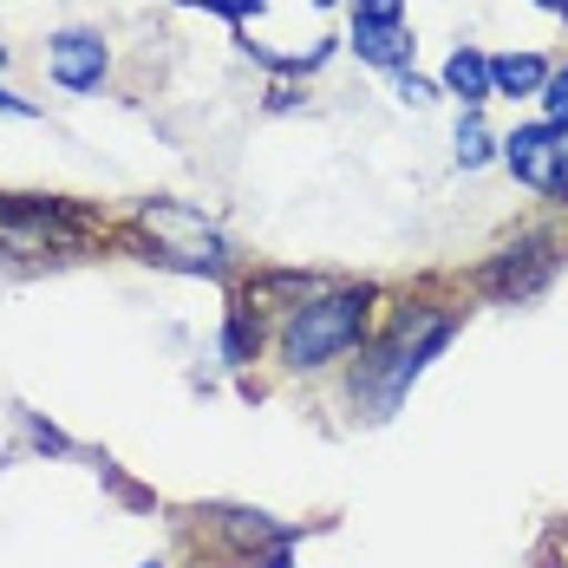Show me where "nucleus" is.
<instances>
[{
    "mask_svg": "<svg viewBox=\"0 0 568 568\" xmlns=\"http://www.w3.org/2000/svg\"><path fill=\"white\" fill-rule=\"evenodd\" d=\"M542 118L568 131V72H549V85H542Z\"/></svg>",
    "mask_w": 568,
    "mask_h": 568,
    "instance_id": "obj_13",
    "label": "nucleus"
},
{
    "mask_svg": "<svg viewBox=\"0 0 568 568\" xmlns=\"http://www.w3.org/2000/svg\"><path fill=\"white\" fill-rule=\"evenodd\" d=\"M353 53L366 59V65H386V72H405V59H412V40H405V27H379V20H353Z\"/></svg>",
    "mask_w": 568,
    "mask_h": 568,
    "instance_id": "obj_8",
    "label": "nucleus"
},
{
    "mask_svg": "<svg viewBox=\"0 0 568 568\" xmlns=\"http://www.w3.org/2000/svg\"><path fill=\"white\" fill-rule=\"evenodd\" d=\"M398 99H405V105H432L438 92H432L425 79H412V72H398Z\"/></svg>",
    "mask_w": 568,
    "mask_h": 568,
    "instance_id": "obj_15",
    "label": "nucleus"
},
{
    "mask_svg": "<svg viewBox=\"0 0 568 568\" xmlns=\"http://www.w3.org/2000/svg\"><path fill=\"white\" fill-rule=\"evenodd\" d=\"M144 235L158 242V262H171V268H190V275H223V235L203 223L196 210H183V203H144Z\"/></svg>",
    "mask_w": 568,
    "mask_h": 568,
    "instance_id": "obj_3",
    "label": "nucleus"
},
{
    "mask_svg": "<svg viewBox=\"0 0 568 568\" xmlns=\"http://www.w3.org/2000/svg\"><path fill=\"white\" fill-rule=\"evenodd\" d=\"M542 7H556V13H568V0H542Z\"/></svg>",
    "mask_w": 568,
    "mask_h": 568,
    "instance_id": "obj_18",
    "label": "nucleus"
},
{
    "mask_svg": "<svg viewBox=\"0 0 568 568\" xmlns=\"http://www.w3.org/2000/svg\"><path fill=\"white\" fill-rule=\"evenodd\" d=\"M504 164H510L529 190H568V131L556 124H523L504 144Z\"/></svg>",
    "mask_w": 568,
    "mask_h": 568,
    "instance_id": "obj_4",
    "label": "nucleus"
},
{
    "mask_svg": "<svg viewBox=\"0 0 568 568\" xmlns=\"http://www.w3.org/2000/svg\"><path fill=\"white\" fill-rule=\"evenodd\" d=\"M210 7H223L229 20H242V13H255V7H262V0H210Z\"/></svg>",
    "mask_w": 568,
    "mask_h": 568,
    "instance_id": "obj_17",
    "label": "nucleus"
},
{
    "mask_svg": "<svg viewBox=\"0 0 568 568\" xmlns=\"http://www.w3.org/2000/svg\"><path fill=\"white\" fill-rule=\"evenodd\" d=\"M457 334V321L452 314H438V307H425V314H405L398 321V334L366 366H359V379H353V398H366V412L373 418H393L398 412V398L412 393V379L445 353V341Z\"/></svg>",
    "mask_w": 568,
    "mask_h": 568,
    "instance_id": "obj_1",
    "label": "nucleus"
},
{
    "mask_svg": "<svg viewBox=\"0 0 568 568\" xmlns=\"http://www.w3.org/2000/svg\"><path fill=\"white\" fill-rule=\"evenodd\" d=\"M549 275H556V248H549V242H523V248H510L497 268H484V287L504 294V301H510V294L523 301V294H536Z\"/></svg>",
    "mask_w": 568,
    "mask_h": 568,
    "instance_id": "obj_7",
    "label": "nucleus"
},
{
    "mask_svg": "<svg viewBox=\"0 0 568 568\" xmlns=\"http://www.w3.org/2000/svg\"><path fill=\"white\" fill-rule=\"evenodd\" d=\"M314 7H334V0H314Z\"/></svg>",
    "mask_w": 568,
    "mask_h": 568,
    "instance_id": "obj_19",
    "label": "nucleus"
},
{
    "mask_svg": "<svg viewBox=\"0 0 568 568\" xmlns=\"http://www.w3.org/2000/svg\"><path fill=\"white\" fill-rule=\"evenodd\" d=\"M53 242H72V223L40 203H0V248L13 255H47Z\"/></svg>",
    "mask_w": 568,
    "mask_h": 568,
    "instance_id": "obj_5",
    "label": "nucleus"
},
{
    "mask_svg": "<svg viewBox=\"0 0 568 568\" xmlns=\"http://www.w3.org/2000/svg\"><path fill=\"white\" fill-rule=\"evenodd\" d=\"M0 112H13V118H40V105H27V99H13V92L0 85Z\"/></svg>",
    "mask_w": 568,
    "mask_h": 568,
    "instance_id": "obj_16",
    "label": "nucleus"
},
{
    "mask_svg": "<svg viewBox=\"0 0 568 568\" xmlns=\"http://www.w3.org/2000/svg\"><path fill=\"white\" fill-rule=\"evenodd\" d=\"M255 341H262V334L248 327V314H229V327H223V359L229 366H248V359H255Z\"/></svg>",
    "mask_w": 568,
    "mask_h": 568,
    "instance_id": "obj_12",
    "label": "nucleus"
},
{
    "mask_svg": "<svg viewBox=\"0 0 568 568\" xmlns=\"http://www.w3.org/2000/svg\"><path fill=\"white\" fill-rule=\"evenodd\" d=\"M47 65H53V79L65 92H92L105 79V40L72 27V33H59L53 47H47Z\"/></svg>",
    "mask_w": 568,
    "mask_h": 568,
    "instance_id": "obj_6",
    "label": "nucleus"
},
{
    "mask_svg": "<svg viewBox=\"0 0 568 568\" xmlns=\"http://www.w3.org/2000/svg\"><path fill=\"white\" fill-rule=\"evenodd\" d=\"M445 92H452V99H464V105L477 112V105L490 99V59L477 53V47H457V53L445 59Z\"/></svg>",
    "mask_w": 568,
    "mask_h": 568,
    "instance_id": "obj_9",
    "label": "nucleus"
},
{
    "mask_svg": "<svg viewBox=\"0 0 568 568\" xmlns=\"http://www.w3.org/2000/svg\"><path fill=\"white\" fill-rule=\"evenodd\" d=\"M405 0H353V20H379V27H398Z\"/></svg>",
    "mask_w": 568,
    "mask_h": 568,
    "instance_id": "obj_14",
    "label": "nucleus"
},
{
    "mask_svg": "<svg viewBox=\"0 0 568 568\" xmlns=\"http://www.w3.org/2000/svg\"><path fill=\"white\" fill-rule=\"evenodd\" d=\"M144 568H164V562H144Z\"/></svg>",
    "mask_w": 568,
    "mask_h": 568,
    "instance_id": "obj_20",
    "label": "nucleus"
},
{
    "mask_svg": "<svg viewBox=\"0 0 568 568\" xmlns=\"http://www.w3.org/2000/svg\"><path fill=\"white\" fill-rule=\"evenodd\" d=\"M490 158H497V144H490L484 118L470 112L464 124H457V164H464V171H477V164H490Z\"/></svg>",
    "mask_w": 568,
    "mask_h": 568,
    "instance_id": "obj_11",
    "label": "nucleus"
},
{
    "mask_svg": "<svg viewBox=\"0 0 568 568\" xmlns=\"http://www.w3.org/2000/svg\"><path fill=\"white\" fill-rule=\"evenodd\" d=\"M549 85V65L536 53H504L490 59V92H510V99H523V92H542Z\"/></svg>",
    "mask_w": 568,
    "mask_h": 568,
    "instance_id": "obj_10",
    "label": "nucleus"
},
{
    "mask_svg": "<svg viewBox=\"0 0 568 568\" xmlns=\"http://www.w3.org/2000/svg\"><path fill=\"white\" fill-rule=\"evenodd\" d=\"M366 327V287H334V294H314L287 314L282 327V359L294 373H314L327 359H341L346 346L359 341Z\"/></svg>",
    "mask_w": 568,
    "mask_h": 568,
    "instance_id": "obj_2",
    "label": "nucleus"
}]
</instances>
